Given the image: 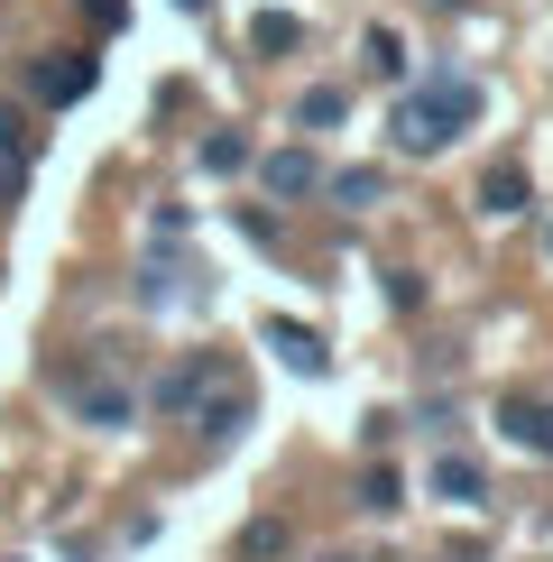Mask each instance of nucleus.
Here are the masks:
<instances>
[{"mask_svg": "<svg viewBox=\"0 0 553 562\" xmlns=\"http://www.w3.org/2000/svg\"><path fill=\"white\" fill-rule=\"evenodd\" d=\"M471 121H479V83L471 75H433V83H415L406 102H397V121H387V130H397L406 157H433V148H452Z\"/></svg>", "mask_w": 553, "mask_h": 562, "instance_id": "nucleus-1", "label": "nucleus"}, {"mask_svg": "<svg viewBox=\"0 0 553 562\" xmlns=\"http://www.w3.org/2000/svg\"><path fill=\"white\" fill-rule=\"evenodd\" d=\"M65 396H75V415H83L92 434H121L129 415H138V396L121 379H75V369H65Z\"/></svg>", "mask_w": 553, "mask_h": 562, "instance_id": "nucleus-2", "label": "nucleus"}, {"mask_svg": "<svg viewBox=\"0 0 553 562\" xmlns=\"http://www.w3.org/2000/svg\"><path fill=\"white\" fill-rule=\"evenodd\" d=\"M259 184L276 203H305V194H323V167H314V148H276V157H259Z\"/></svg>", "mask_w": 553, "mask_h": 562, "instance_id": "nucleus-3", "label": "nucleus"}, {"mask_svg": "<svg viewBox=\"0 0 553 562\" xmlns=\"http://www.w3.org/2000/svg\"><path fill=\"white\" fill-rule=\"evenodd\" d=\"M526 203H535V184H526V167H517V157H498V167L489 176H479V213H526Z\"/></svg>", "mask_w": 553, "mask_h": 562, "instance_id": "nucleus-4", "label": "nucleus"}, {"mask_svg": "<svg viewBox=\"0 0 553 562\" xmlns=\"http://www.w3.org/2000/svg\"><path fill=\"white\" fill-rule=\"evenodd\" d=\"M222 369L213 360H184V369H167V379H157V415H194L203 406V387H213Z\"/></svg>", "mask_w": 553, "mask_h": 562, "instance_id": "nucleus-5", "label": "nucleus"}, {"mask_svg": "<svg viewBox=\"0 0 553 562\" xmlns=\"http://www.w3.org/2000/svg\"><path fill=\"white\" fill-rule=\"evenodd\" d=\"M433 498H443V507H479V498H489L479 461L471 452H443V461H433Z\"/></svg>", "mask_w": 553, "mask_h": 562, "instance_id": "nucleus-6", "label": "nucleus"}, {"mask_svg": "<svg viewBox=\"0 0 553 562\" xmlns=\"http://www.w3.org/2000/svg\"><path fill=\"white\" fill-rule=\"evenodd\" d=\"M498 425H507V442H526V452H544V461H553V406H535V396H507Z\"/></svg>", "mask_w": 553, "mask_h": 562, "instance_id": "nucleus-7", "label": "nucleus"}, {"mask_svg": "<svg viewBox=\"0 0 553 562\" xmlns=\"http://www.w3.org/2000/svg\"><path fill=\"white\" fill-rule=\"evenodd\" d=\"M92 92V56H46L37 65V102H83Z\"/></svg>", "mask_w": 553, "mask_h": 562, "instance_id": "nucleus-8", "label": "nucleus"}, {"mask_svg": "<svg viewBox=\"0 0 553 562\" xmlns=\"http://www.w3.org/2000/svg\"><path fill=\"white\" fill-rule=\"evenodd\" d=\"M240 415H249V396H240V387H203L194 434H203V442H230V434H240Z\"/></svg>", "mask_w": 553, "mask_h": 562, "instance_id": "nucleus-9", "label": "nucleus"}, {"mask_svg": "<svg viewBox=\"0 0 553 562\" xmlns=\"http://www.w3.org/2000/svg\"><path fill=\"white\" fill-rule=\"evenodd\" d=\"M323 194H332L341 213H369V203H387V176L379 167H341V176H323Z\"/></svg>", "mask_w": 553, "mask_h": 562, "instance_id": "nucleus-10", "label": "nucleus"}, {"mask_svg": "<svg viewBox=\"0 0 553 562\" xmlns=\"http://www.w3.org/2000/svg\"><path fill=\"white\" fill-rule=\"evenodd\" d=\"M268 341H276V360H286V369H305V379H323V360H332V350H323L305 323H268Z\"/></svg>", "mask_w": 553, "mask_h": 562, "instance_id": "nucleus-11", "label": "nucleus"}, {"mask_svg": "<svg viewBox=\"0 0 553 562\" xmlns=\"http://www.w3.org/2000/svg\"><path fill=\"white\" fill-rule=\"evenodd\" d=\"M286 544H295V526H286V517L240 526V562H286Z\"/></svg>", "mask_w": 553, "mask_h": 562, "instance_id": "nucleus-12", "label": "nucleus"}, {"mask_svg": "<svg viewBox=\"0 0 553 562\" xmlns=\"http://www.w3.org/2000/svg\"><path fill=\"white\" fill-rule=\"evenodd\" d=\"M360 507H369V517H397V507H406V480L387 471V461H369V471H360Z\"/></svg>", "mask_w": 553, "mask_h": 562, "instance_id": "nucleus-13", "label": "nucleus"}, {"mask_svg": "<svg viewBox=\"0 0 553 562\" xmlns=\"http://www.w3.org/2000/svg\"><path fill=\"white\" fill-rule=\"evenodd\" d=\"M295 37H305V19H295V10H259V19H249V46H259V56H286Z\"/></svg>", "mask_w": 553, "mask_h": 562, "instance_id": "nucleus-14", "label": "nucleus"}, {"mask_svg": "<svg viewBox=\"0 0 553 562\" xmlns=\"http://www.w3.org/2000/svg\"><path fill=\"white\" fill-rule=\"evenodd\" d=\"M341 111H351V92H341V83H314L305 102H295V121H305V130H332Z\"/></svg>", "mask_w": 553, "mask_h": 562, "instance_id": "nucleus-15", "label": "nucleus"}, {"mask_svg": "<svg viewBox=\"0 0 553 562\" xmlns=\"http://www.w3.org/2000/svg\"><path fill=\"white\" fill-rule=\"evenodd\" d=\"M249 167V138L240 130H213V138H203V176H240Z\"/></svg>", "mask_w": 553, "mask_h": 562, "instance_id": "nucleus-16", "label": "nucleus"}, {"mask_svg": "<svg viewBox=\"0 0 553 562\" xmlns=\"http://www.w3.org/2000/svg\"><path fill=\"white\" fill-rule=\"evenodd\" d=\"M360 56H369V75H387V83L406 75V37H397V29H369V46H360Z\"/></svg>", "mask_w": 553, "mask_h": 562, "instance_id": "nucleus-17", "label": "nucleus"}, {"mask_svg": "<svg viewBox=\"0 0 553 562\" xmlns=\"http://www.w3.org/2000/svg\"><path fill=\"white\" fill-rule=\"evenodd\" d=\"M0 157H29V121H19L10 102H0Z\"/></svg>", "mask_w": 553, "mask_h": 562, "instance_id": "nucleus-18", "label": "nucleus"}, {"mask_svg": "<svg viewBox=\"0 0 553 562\" xmlns=\"http://www.w3.org/2000/svg\"><path fill=\"white\" fill-rule=\"evenodd\" d=\"M323 562H351V553H323Z\"/></svg>", "mask_w": 553, "mask_h": 562, "instance_id": "nucleus-19", "label": "nucleus"}]
</instances>
